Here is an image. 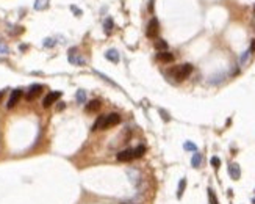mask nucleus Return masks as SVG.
I'll list each match as a JSON object with an SVG mask.
<instances>
[{"instance_id": "1", "label": "nucleus", "mask_w": 255, "mask_h": 204, "mask_svg": "<svg viewBox=\"0 0 255 204\" xmlns=\"http://www.w3.org/2000/svg\"><path fill=\"white\" fill-rule=\"evenodd\" d=\"M121 122V115L117 113H110V115H102L99 116L95 122L93 124V130H102V129H108V127H114Z\"/></svg>"}, {"instance_id": "2", "label": "nucleus", "mask_w": 255, "mask_h": 204, "mask_svg": "<svg viewBox=\"0 0 255 204\" xmlns=\"http://www.w3.org/2000/svg\"><path fill=\"white\" fill-rule=\"evenodd\" d=\"M191 72H193V66L186 63V65H180V66L174 68V69L171 71V74H172V77H174L175 80L180 82V80H185Z\"/></svg>"}, {"instance_id": "3", "label": "nucleus", "mask_w": 255, "mask_h": 204, "mask_svg": "<svg viewBox=\"0 0 255 204\" xmlns=\"http://www.w3.org/2000/svg\"><path fill=\"white\" fill-rule=\"evenodd\" d=\"M158 33H160V22H158L155 17L150 19V22L147 24V28H146V35L149 38H157Z\"/></svg>"}, {"instance_id": "4", "label": "nucleus", "mask_w": 255, "mask_h": 204, "mask_svg": "<svg viewBox=\"0 0 255 204\" xmlns=\"http://www.w3.org/2000/svg\"><path fill=\"white\" fill-rule=\"evenodd\" d=\"M67 58H69V61L72 63V65H75V66H83L86 65V60L83 57L78 53V49H71L69 50V55H67Z\"/></svg>"}, {"instance_id": "5", "label": "nucleus", "mask_w": 255, "mask_h": 204, "mask_svg": "<svg viewBox=\"0 0 255 204\" xmlns=\"http://www.w3.org/2000/svg\"><path fill=\"white\" fill-rule=\"evenodd\" d=\"M60 97H61V91H52V93H49L47 96L44 97L42 105H44V107H50L53 102H57Z\"/></svg>"}, {"instance_id": "6", "label": "nucleus", "mask_w": 255, "mask_h": 204, "mask_svg": "<svg viewBox=\"0 0 255 204\" xmlns=\"http://www.w3.org/2000/svg\"><path fill=\"white\" fill-rule=\"evenodd\" d=\"M20 96H22V90H14V91L11 93V96H10V99H8V102H6V107L8 108H13L16 105L17 102H19V99H20Z\"/></svg>"}, {"instance_id": "7", "label": "nucleus", "mask_w": 255, "mask_h": 204, "mask_svg": "<svg viewBox=\"0 0 255 204\" xmlns=\"http://www.w3.org/2000/svg\"><path fill=\"white\" fill-rule=\"evenodd\" d=\"M116 159L119 162H130V160H133V149H125V151H121L116 156Z\"/></svg>"}, {"instance_id": "8", "label": "nucleus", "mask_w": 255, "mask_h": 204, "mask_svg": "<svg viewBox=\"0 0 255 204\" xmlns=\"http://www.w3.org/2000/svg\"><path fill=\"white\" fill-rule=\"evenodd\" d=\"M229 174H230V178L233 179V181H238V179H239L241 170H239V165H238V163H230V166H229Z\"/></svg>"}, {"instance_id": "9", "label": "nucleus", "mask_w": 255, "mask_h": 204, "mask_svg": "<svg viewBox=\"0 0 255 204\" xmlns=\"http://www.w3.org/2000/svg\"><path fill=\"white\" fill-rule=\"evenodd\" d=\"M41 91H42V85H31L30 90H28V94H27V99L31 101V99H35Z\"/></svg>"}, {"instance_id": "10", "label": "nucleus", "mask_w": 255, "mask_h": 204, "mask_svg": "<svg viewBox=\"0 0 255 204\" xmlns=\"http://www.w3.org/2000/svg\"><path fill=\"white\" fill-rule=\"evenodd\" d=\"M157 60L158 61H163V63H171L174 61V55H172L171 52H158L157 53Z\"/></svg>"}, {"instance_id": "11", "label": "nucleus", "mask_w": 255, "mask_h": 204, "mask_svg": "<svg viewBox=\"0 0 255 204\" xmlns=\"http://www.w3.org/2000/svg\"><path fill=\"white\" fill-rule=\"evenodd\" d=\"M105 58L107 60H110L113 63H119V53H117L116 49H110V50L105 52Z\"/></svg>"}, {"instance_id": "12", "label": "nucleus", "mask_w": 255, "mask_h": 204, "mask_svg": "<svg viewBox=\"0 0 255 204\" xmlns=\"http://www.w3.org/2000/svg\"><path fill=\"white\" fill-rule=\"evenodd\" d=\"M99 108H100V102L95 101V99L86 104V112H88V113H94V112H97Z\"/></svg>"}, {"instance_id": "13", "label": "nucleus", "mask_w": 255, "mask_h": 204, "mask_svg": "<svg viewBox=\"0 0 255 204\" xmlns=\"http://www.w3.org/2000/svg\"><path fill=\"white\" fill-rule=\"evenodd\" d=\"M200 163H202V156H200V154L196 151V152H194V156H193V159H191V165H193L194 168H199Z\"/></svg>"}, {"instance_id": "14", "label": "nucleus", "mask_w": 255, "mask_h": 204, "mask_svg": "<svg viewBox=\"0 0 255 204\" xmlns=\"http://www.w3.org/2000/svg\"><path fill=\"white\" fill-rule=\"evenodd\" d=\"M185 187H186V179H180L179 182V188H177V198H182L183 196V192H185Z\"/></svg>"}, {"instance_id": "15", "label": "nucleus", "mask_w": 255, "mask_h": 204, "mask_svg": "<svg viewBox=\"0 0 255 204\" xmlns=\"http://www.w3.org/2000/svg\"><path fill=\"white\" fill-rule=\"evenodd\" d=\"M143 154H146V146H143V144L133 149V159H139V157H143Z\"/></svg>"}, {"instance_id": "16", "label": "nucleus", "mask_w": 255, "mask_h": 204, "mask_svg": "<svg viewBox=\"0 0 255 204\" xmlns=\"http://www.w3.org/2000/svg\"><path fill=\"white\" fill-rule=\"evenodd\" d=\"M85 101H86V93L83 91V90H78V91H77V102L85 104Z\"/></svg>"}, {"instance_id": "17", "label": "nucleus", "mask_w": 255, "mask_h": 204, "mask_svg": "<svg viewBox=\"0 0 255 204\" xmlns=\"http://www.w3.org/2000/svg\"><path fill=\"white\" fill-rule=\"evenodd\" d=\"M155 47L158 49V50H166V49H167V43H166V41H163V39H158L157 43H155Z\"/></svg>"}, {"instance_id": "18", "label": "nucleus", "mask_w": 255, "mask_h": 204, "mask_svg": "<svg viewBox=\"0 0 255 204\" xmlns=\"http://www.w3.org/2000/svg\"><path fill=\"white\" fill-rule=\"evenodd\" d=\"M103 27H105V31H107V33H111V30H113V19H111V17H108V19L105 21Z\"/></svg>"}, {"instance_id": "19", "label": "nucleus", "mask_w": 255, "mask_h": 204, "mask_svg": "<svg viewBox=\"0 0 255 204\" xmlns=\"http://www.w3.org/2000/svg\"><path fill=\"white\" fill-rule=\"evenodd\" d=\"M208 198H210V203L211 204H219V203H218V198H216L215 192H213V188H208Z\"/></svg>"}, {"instance_id": "20", "label": "nucleus", "mask_w": 255, "mask_h": 204, "mask_svg": "<svg viewBox=\"0 0 255 204\" xmlns=\"http://www.w3.org/2000/svg\"><path fill=\"white\" fill-rule=\"evenodd\" d=\"M183 148L186 149V151H197V146H196V144L194 143H191V141H186L185 144H183Z\"/></svg>"}, {"instance_id": "21", "label": "nucleus", "mask_w": 255, "mask_h": 204, "mask_svg": "<svg viewBox=\"0 0 255 204\" xmlns=\"http://www.w3.org/2000/svg\"><path fill=\"white\" fill-rule=\"evenodd\" d=\"M210 163H211V166H215V168H219L221 166V159L219 157H211Z\"/></svg>"}, {"instance_id": "22", "label": "nucleus", "mask_w": 255, "mask_h": 204, "mask_svg": "<svg viewBox=\"0 0 255 204\" xmlns=\"http://www.w3.org/2000/svg\"><path fill=\"white\" fill-rule=\"evenodd\" d=\"M47 5V0H36V5H35V8L36 10H42V8Z\"/></svg>"}, {"instance_id": "23", "label": "nucleus", "mask_w": 255, "mask_h": 204, "mask_svg": "<svg viewBox=\"0 0 255 204\" xmlns=\"http://www.w3.org/2000/svg\"><path fill=\"white\" fill-rule=\"evenodd\" d=\"M250 53H252L250 50H246V52L243 53V55H241V65H244V63L247 61V58H249V55H250Z\"/></svg>"}, {"instance_id": "24", "label": "nucleus", "mask_w": 255, "mask_h": 204, "mask_svg": "<svg viewBox=\"0 0 255 204\" xmlns=\"http://www.w3.org/2000/svg\"><path fill=\"white\" fill-rule=\"evenodd\" d=\"M97 74H99V75H100V77H102V79H103V80H107V82H110V83H111V85H113V87H117V85H116V83H114V82H113V80H111V79H110V77H107V75H105V74H102V72H97Z\"/></svg>"}, {"instance_id": "25", "label": "nucleus", "mask_w": 255, "mask_h": 204, "mask_svg": "<svg viewBox=\"0 0 255 204\" xmlns=\"http://www.w3.org/2000/svg\"><path fill=\"white\" fill-rule=\"evenodd\" d=\"M0 53H2V55L8 53V47L5 46V44H2V43H0Z\"/></svg>"}, {"instance_id": "26", "label": "nucleus", "mask_w": 255, "mask_h": 204, "mask_svg": "<svg viewBox=\"0 0 255 204\" xmlns=\"http://www.w3.org/2000/svg\"><path fill=\"white\" fill-rule=\"evenodd\" d=\"M53 44H55V41H53V39H45L44 46H45V47H52Z\"/></svg>"}, {"instance_id": "27", "label": "nucleus", "mask_w": 255, "mask_h": 204, "mask_svg": "<svg viewBox=\"0 0 255 204\" xmlns=\"http://www.w3.org/2000/svg\"><path fill=\"white\" fill-rule=\"evenodd\" d=\"M160 113L163 115V118H165V121H169V116H167V113L165 110H160Z\"/></svg>"}, {"instance_id": "28", "label": "nucleus", "mask_w": 255, "mask_h": 204, "mask_svg": "<svg viewBox=\"0 0 255 204\" xmlns=\"http://www.w3.org/2000/svg\"><path fill=\"white\" fill-rule=\"evenodd\" d=\"M255 50V41H252V46H250V52Z\"/></svg>"}, {"instance_id": "29", "label": "nucleus", "mask_w": 255, "mask_h": 204, "mask_svg": "<svg viewBox=\"0 0 255 204\" xmlns=\"http://www.w3.org/2000/svg\"><path fill=\"white\" fill-rule=\"evenodd\" d=\"M2 96H3V93H2V91H0V97H2Z\"/></svg>"}, {"instance_id": "30", "label": "nucleus", "mask_w": 255, "mask_h": 204, "mask_svg": "<svg viewBox=\"0 0 255 204\" xmlns=\"http://www.w3.org/2000/svg\"><path fill=\"white\" fill-rule=\"evenodd\" d=\"M252 203H254V204H255V198H254V201H252Z\"/></svg>"}, {"instance_id": "31", "label": "nucleus", "mask_w": 255, "mask_h": 204, "mask_svg": "<svg viewBox=\"0 0 255 204\" xmlns=\"http://www.w3.org/2000/svg\"><path fill=\"white\" fill-rule=\"evenodd\" d=\"M124 204H125V203H124Z\"/></svg>"}]
</instances>
